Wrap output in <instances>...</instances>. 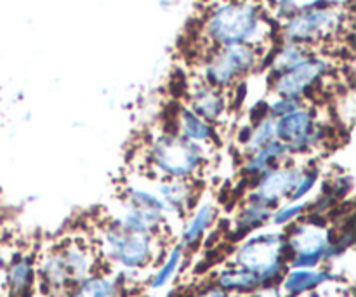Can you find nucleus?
<instances>
[{
    "mask_svg": "<svg viewBox=\"0 0 356 297\" xmlns=\"http://www.w3.org/2000/svg\"><path fill=\"white\" fill-rule=\"evenodd\" d=\"M204 30L209 40L218 47L238 44L256 45L263 30L259 6L249 0L222 3L209 14Z\"/></svg>",
    "mask_w": 356,
    "mask_h": 297,
    "instance_id": "nucleus-1",
    "label": "nucleus"
},
{
    "mask_svg": "<svg viewBox=\"0 0 356 297\" xmlns=\"http://www.w3.org/2000/svg\"><path fill=\"white\" fill-rule=\"evenodd\" d=\"M153 169L167 179H191L204 167V152L200 145L186 141L177 134H162L148 150Z\"/></svg>",
    "mask_w": 356,
    "mask_h": 297,
    "instance_id": "nucleus-2",
    "label": "nucleus"
},
{
    "mask_svg": "<svg viewBox=\"0 0 356 297\" xmlns=\"http://www.w3.org/2000/svg\"><path fill=\"white\" fill-rule=\"evenodd\" d=\"M285 240L278 233H263L245 240L236 250V266L256 275L261 287H271L284 271Z\"/></svg>",
    "mask_w": 356,
    "mask_h": 297,
    "instance_id": "nucleus-3",
    "label": "nucleus"
},
{
    "mask_svg": "<svg viewBox=\"0 0 356 297\" xmlns=\"http://www.w3.org/2000/svg\"><path fill=\"white\" fill-rule=\"evenodd\" d=\"M343 23L344 16L341 10L334 9L329 3H313L289 17L282 33L287 42L308 47L309 44L329 38L343 26Z\"/></svg>",
    "mask_w": 356,
    "mask_h": 297,
    "instance_id": "nucleus-4",
    "label": "nucleus"
},
{
    "mask_svg": "<svg viewBox=\"0 0 356 297\" xmlns=\"http://www.w3.org/2000/svg\"><path fill=\"white\" fill-rule=\"evenodd\" d=\"M257 63L259 51L256 45L238 44L218 47L205 63V83L222 90L252 72Z\"/></svg>",
    "mask_w": 356,
    "mask_h": 297,
    "instance_id": "nucleus-5",
    "label": "nucleus"
},
{
    "mask_svg": "<svg viewBox=\"0 0 356 297\" xmlns=\"http://www.w3.org/2000/svg\"><path fill=\"white\" fill-rule=\"evenodd\" d=\"M103 242L108 256L127 270H138L152 261V233L127 230L120 223L115 221L104 230Z\"/></svg>",
    "mask_w": 356,
    "mask_h": 297,
    "instance_id": "nucleus-6",
    "label": "nucleus"
},
{
    "mask_svg": "<svg viewBox=\"0 0 356 297\" xmlns=\"http://www.w3.org/2000/svg\"><path fill=\"white\" fill-rule=\"evenodd\" d=\"M277 139L287 148L289 153L301 155L315 148L325 139V131L318 124L315 115L306 108H298L292 113L275 120Z\"/></svg>",
    "mask_w": 356,
    "mask_h": 297,
    "instance_id": "nucleus-7",
    "label": "nucleus"
},
{
    "mask_svg": "<svg viewBox=\"0 0 356 297\" xmlns=\"http://www.w3.org/2000/svg\"><path fill=\"white\" fill-rule=\"evenodd\" d=\"M330 236L323 226L315 223L299 225L291 233L285 247L292 252V268H315L327 259Z\"/></svg>",
    "mask_w": 356,
    "mask_h": 297,
    "instance_id": "nucleus-8",
    "label": "nucleus"
},
{
    "mask_svg": "<svg viewBox=\"0 0 356 297\" xmlns=\"http://www.w3.org/2000/svg\"><path fill=\"white\" fill-rule=\"evenodd\" d=\"M329 61L323 58L309 56L306 61L292 68L291 72L282 73L273 79V93L278 97H292L301 99L309 93L316 83L322 82L323 77L329 73Z\"/></svg>",
    "mask_w": 356,
    "mask_h": 297,
    "instance_id": "nucleus-9",
    "label": "nucleus"
},
{
    "mask_svg": "<svg viewBox=\"0 0 356 297\" xmlns=\"http://www.w3.org/2000/svg\"><path fill=\"white\" fill-rule=\"evenodd\" d=\"M302 170L305 169L298 166L273 167L266 174L257 177L259 181L256 184V190L250 193L249 200L261 202V204L270 205V207L275 209L280 200L291 198L292 191L296 190L299 179H301Z\"/></svg>",
    "mask_w": 356,
    "mask_h": 297,
    "instance_id": "nucleus-10",
    "label": "nucleus"
},
{
    "mask_svg": "<svg viewBox=\"0 0 356 297\" xmlns=\"http://www.w3.org/2000/svg\"><path fill=\"white\" fill-rule=\"evenodd\" d=\"M191 110L207 122H216L225 115L226 97L221 89L204 83L191 93Z\"/></svg>",
    "mask_w": 356,
    "mask_h": 297,
    "instance_id": "nucleus-11",
    "label": "nucleus"
},
{
    "mask_svg": "<svg viewBox=\"0 0 356 297\" xmlns=\"http://www.w3.org/2000/svg\"><path fill=\"white\" fill-rule=\"evenodd\" d=\"M329 280V271L313 270V268H294L285 275L284 282H282V291L287 297H298L322 287Z\"/></svg>",
    "mask_w": 356,
    "mask_h": 297,
    "instance_id": "nucleus-12",
    "label": "nucleus"
},
{
    "mask_svg": "<svg viewBox=\"0 0 356 297\" xmlns=\"http://www.w3.org/2000/svg\"><path fill=\"white\" fill-rule=\"evenodd\" d=\"M291 153L287 152L284 145L278 139L271 141L264 148L257 150L252 155H249L247 162L243 163V174L249 177H261L271 170L273 167L280 166L282 160H285Z\"/></svg>",
    "mask_w": 356,
    "mask_h": 297,
    "instance_id": "nucleus-13",
    "label": "nucleus"
},
{
    "mask_svg": "<svg viewBox=\"0 0 356 297\" xmlns=\"http://www.w3.org/2000/svg\"><path fill=\"white\" fill-rule=\"evenodd\" d=\"M179 136L186 141L200 145V143H211L216 139V129L211 122L198 117L191 108H181L176 118Z\"/></svg>",
    "mask_w": 356,
    "mask_h": 297,
    "instance_id": "nucleus-14",
    "label": "nucleus"
},
{
    "mask_svg": "<svg viewBox=\"0 0 356 297\" xmlns=\"http://www.w3.org/2000/svg\"><path fill=\"white\" fill-rule=\"evenodd\" d=\"M35 278L33 261L28 256H19L7 268V291L9 297H26Z\"/></svg>",
    "mask_w": 356,
    "mask_h": 297,
    "instance_id": "nucleus-15",
    "label": "nucleus"
},
{
    "mask_svg": "<svg viewBox=\"0 0 356 297\" xmlns=\"http://www.w3.org/2000/svg\"><path fill=\"white\" fill-rule=\"evenodd\" d=\"M159 193V197L165 204L167 211L184 214L193 205V200H191L193 188L188 179H167L165 183L160 184Z\"/></svg>",
    "mask_w": 356,
    "mask_h": 297,
    "instance_id": "nucleus-16",
    "label": "nucleus"
},
{
    "mask_svg": "<svg viewBox=\"0 0 356 297\" xmlns=\"http://www.w3.org/2000/svg\"><path fill=\"white\" fill-rule=\"evenodd\" d=\"M216 287L221 289L222 292H232V294L242 296V294H254L261 289L259 278L250 271L242 270V268H233V270L221 271L216 280Z\"/></svg>",
    "mask_w": 356,
    "mask_h": 297,
    "instance_id": "nucleus-17",
    "label": "nucleus"
},
{
    "mask_svg": "<svg viewBox=\"0 0 356 297\" xmlns=\"http://www.w3.org/2000/svg\"><path fill=\"white\" fill-rule=\"evenodd\" d=\"M271 214H273V207H270V205H264L256 200H247V207H243L236 218L235 233L238 236L247 235L252 230L259 228L264 223L270 221Z\"/></svg>",
    "mask_w": 356,
    "mask_h": 297,
    "instance_id": "nucleus-18",
    "label": "nucleus"
},
{
    "mask_svg": "<svg viewBox=\"0 0 356 297\" xmlns=\"http://www.w3.org/2000/svg\"><path fill=\"white\" fill-rule=\"evenodd\" d=\"M309 51L306 45L294 44V42H285L278 52L275 54L273 63H271V75L278 77L282 73L291 72L292 68H296L298 65H301L302 61L309 58Z\"/></svg>",
    "mask_w": 356,
    "mask_h": 297,
    "instance_id": "nucleus-19",
    "label": "nucleus"
},
{
    "mask_svg": "<svg viewBox=\"0 0 356 297\" xmlns=\"http://www.w3.org/2000/svg\"><path fill=\"white\" fill-rule=\"evenodd\" d=\"M212 219H214V209L211 204H204L198 207V211L195 212L193 218L190 219L188 226L183 232V240H181V247H195L204 235L207 233V230L211 228Z\"/></svg>",
    "mask_w": 356,
    "mask_h": 297,
    "instance_id": "nucleus-20",
    "label": "nucleus"
},
{
    "mask_svg": "<svg viewBox=\"0 0 356 297\" xmlns=\"http://www.w3.org/2000/svg\"><path fill=\"white\" fill-rule=\"evenodd\" d=\"M124 228L134 230V232L153 233L159 230L163 223V214L155 211H146V209H138L129 205L125 214L118 219Z\"/></svg>",
    "mask_w": 356,
    "mask_h": 297,
    "instance_id": "nucleus-21",
    "label": "nucleus"
},
{
    "mask_svg": "<svg viewBox=\"0 0 356 297\" xmlns=\"http://www.w3.org/2000/svg\"><path fill=\"white\" fill-rule=\"evenodd\" d=\"M40 275L44 284L52 291H63L70 282L68 271H66L65 261H63L61 252H54L44 259L40 266Z\"/></svg>",
    "mask_w": 356,
    "mask_h": 297,
    "instance_id": "nucleus-22",
    "label": "nucleus"
},
{
    "mask_svg": "<svg viewBox=\"0 0 356 297\" xmlns=\"http://www.w3.org/2000/svg\"><path fill=\"white\" fill-rule=\"evenodd\" d=\"M61 257L65 261L66 271H68L72 284L79 285L80 282L86 280L90 270V261L86 250L80 249V247H66V249L61 250Z\"/></svg>",
    "mask_w": 356,
    "mask_h": 297,
    "instance_id": "nucleus-23",
    "label": "nucleus"
},
{
    "mask_svg": "<svg viewBox=\"0 0 356 297\" xmlns=\"http://www.w3.org/2000/svg\"><path fill=\"white\" fill-rule=\"evenodd\" d=\"M277 139V131H275V118L264 117L263 120L256 122V124L250 125V134L247 143L243 145V152L245 155H252L257 150L264 148L266 145H270L271 141Z\"/></svg>",
    "mask_w": 356,
    "mask_h": 297,
    "instance_id": "nucleus-24",
    "label": "nucleus"
},
{
    "mask_svg": "<svg viewBox=\"0 0 356 297\" xmlns=\"http://www.w3.org/2000/svg\"><path fill=\"white\" fill-rule=\"evenodd\" d=\"M70 297H118V287L108 277H87Z\"/></svg>",
    "mask_w": 356,
    "mask_h": 297,
    "instance_id": "nucleus-25",
    "label": "nucleus"
},
{
    "mask_svg": "<svg viewBox=\"0 0 356 297\" xmlns=\"http://www.w3.org/2000/svg\"><path fill=\"white\" fill-rule=\"evenodd\" d=\"M181 261H183V247H174V249L170 250L169 256H167L165 263L160 266V270L156 271L155 277H153L152 289H160L163 287V285L169 284L174 278V275L177 273V270H179Z\"/></svg>",
    "mask_w": 356,
    "mask_h": 297,
    "instance_id": "nucleus-26",
    "label": "nucleus"
},
{
    "mask_svg": "<svg viewBox=\"0 0 356 297\" xmlns=\"http://www.w3.org/2000/svg\"><path fill=\"white\" fill-rule=\"evenodd\" d=\"M127 202L129 205L138 209H146V211H155L160 212V214H165L167 207L165 204L162 202V198L155 193H149V191L145 190H129L127 193Z\"/></svg>",
    "mask_w": 356,
    "mask_h": 297,
    "instance_id": "nucleus-27",
    "label": "nucleus"
},
{
    "mask_svg": "<svg viewBox=\"0 0 356 297\" xmlns=\"http://www.w3.org/2000/svg\"><path fill=\"white\" fill-rule=\"evenodd\" d=\"M306 209H308V205H306L305 202H289L287 205L277 209V211L271 214L270 221L277 226L289 225V223H292L294 219H298L299 216L306 211Z\"/></svg>",
    "mask_w": 356,
    "mask_h": 297,
    "instance_id": "nucleus-28",
    "label": "nucleus"
},
{
    "mask_svg": "<svg viewBox=\"0 0 356 297\" xmlns=\"http://www.w3.org/2000/svg\"><path fill=\"white\" fill-rule=\"evenodd\" d=\"M316 181H318V169H305V170H302L301 179H299L296 190L292 191L289 202H301L302 198H305L306 195H308L309 191L315 188Z\"/></svg>",
    "mask_w": 356,
    "mask_h": 297,
    "instance_id": "nucleus-29",
    "label": "nucleus"
},
{
    "mask_svg": "<svg viewBox=\"0 0 356 297\" xmlns=\"http://www.w3.org/2000/svg\"><path fill=\"white\" fill-rule=\"evenodd\" d=\"M302 106V101L301 99H292V97H278L275 103L268 104V117L271 118H280L284 115L292 113L296 111L298 108Z\"/></svg>",
    "mask_w": 356,
    "mask_h": 297,
    "instance_id": "nucleus-30",
    "label": "nucleus"
},
{
    "mask_svg": "<svg viewBox=\"0 0 356 297\" xmlns=\"http://www.w3.org/2000/svg\"><path fill=\"white\" fill-rule=\"evenodd\" d=\"M254 297H280V292L273 287H261L254 292Z\"/></svg>",
    "mask_w": 356,
    "mask_h": 297,
    "instance_id": "nucleus-31",
    "label": "nucleus"
},
{
    "mask_svg": "<svg viewBox=\"0 0 356 297\" xmlns=\"http://www.w3.org/2000/svg\"><path fill=\"white\" fill-rule=\"evenodd\" d=\"M197 297H226V292H222L219 287H212L207 289L205 292H202V294H198Z\"/></svg>",
    "mask_w": 356,
    "mask_h": 297,
    "instance_id": "nucleus-32",
    "label": "nucleus"
},
{
    "mask_svg": "<svg viewBox=\"0 0 356 297\" xmlns=\"http://www.w3.org/2000/svg\"><path fill=\"white\" fill-rule=\"evenodd\" d=\"M226 297H242V296H236V294H232V296H228V294H226Z\"/></svg>",
    "mask_w": 356,
    "mask_h": 297,
    "instance_id": "nucleus-33",
    "label": "nucleus"
},
{
    "mask_svg": "<svg viewBox=\"0 0 356 297\" xmlns=\"http://www.w3.org/2000/svg\"><path fill=\"white\" fill-rule=\"evenodd\" d=\"M138 297H145V296H138Z\"/></svg>",
    "mask_w": 356,
    "mask_h": 297,
    "instance_id": "nucleus-34",
    "label": "nucleus"
},
{
    "mask_svg": "<svg viewBox=\"0 0 356 297\" xmlns=\"http://www.w3.org/2000/svg\"><path fill=\"white\" fill-rule=\"evenodd\" d=\"M65 297H70V296H65Z\"/></svg>",
    "mask_w": 356,
    "mask_h": 297,
    "instance_id": "nucleus-35",
    "label": "nucleus"
}]
</instances>
